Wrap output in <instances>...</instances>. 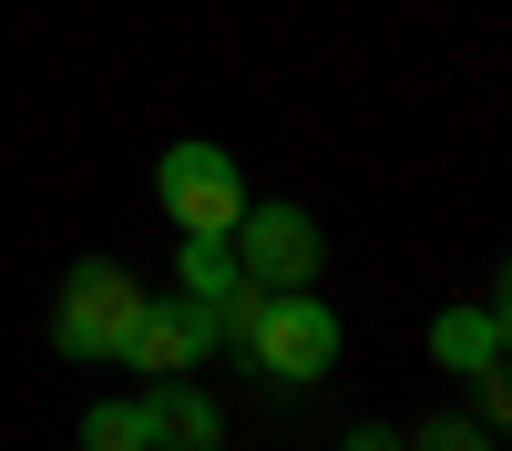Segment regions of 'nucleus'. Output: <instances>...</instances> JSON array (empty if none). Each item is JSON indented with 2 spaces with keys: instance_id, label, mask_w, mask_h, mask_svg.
Returning a JSON list of instances; mask_svg holds the SVG:
<instances>
[{
  "instance_id": "nucleus-5",
  "label": "nucleus",
  "mask_w": 512,
  "mask_h": 451,
  "mask_svg": "<svg viewBox=\"0 0 512 451\" xmlns=\"http://www.w3.org/2000/svg\"><path fill=\"white\" fill-rule=\"evenodd\" d=\"M216 359V308L205 298H144L134 339H123V369H144V380H195V369Z\"/></svg>"
},
{
  "instance_id": "nucleus-8",
  "label": "nucleus",
  "mask_w": 512,
  "mask_h": 451,
  "mask_svg": "<svg viewBox=\"0 0 512 451\" xmlns=\"http://www.w3.org/2000/svg\"><path fill=\"white\" fill-rule=\"evenodd\" d=\"M236 277H246V267H236V246H226V236H185V246H175V287H185V298L216 308Z\"/></svg>"
},
{
  "instance_id": "nucleus-11",
  "label": "nucleus",
  "mask_w": 512,
  "mask_h": 451,
  "mask_svg": "<svg viewBox=\"0 0 512 451\" xmlns=\"http://www.w3.org/2000/svg\"><path fill=\"white\" fill-rule=\"evenodd\" d=\"M338 451H410L390 421H349V431H338Z\"/></svg>"
},
{
  "instance_id": "nucleus-3",
  "label": "nucleus",
  "mask_w": 512,
  "mask_h": 451,
  "mask_svg": "<svg viewBox=\"0 0 512 451\" xmlns=\"http://www.w3.org/2000/svg\"><path fill=\"white\" fill-rule=\"evenodd\" d=\"M154 195H164V216H175V236H226V226L246 216V175H236V154L205 144V134H185V144L154 154Z\"/></svg>"
},
{
  "instance_id": "nucleus-7",
  "label": "nucleus",
  "mask_w": 512,
  "mask_h": 451,
  "mask_svg": "<svg viewBox=\"0 0 512 451\" xmlns=\"http://www.w3.org/2000/svg\"><path fill=\"white\" fill-rule=\"evenodd\" d=\"M144 421H154V451H216L226 441L216 390H195V380H154L144 390Z\"/></svg>"
},
{
  "instance_id": "nucleus-10",
  "label": "nucleus",
  "mask_w": 512,
  "mask_h": 451,
  "mask_svg": "<svg viewBox=\"0 0 512 451\" xmlns=\"http://www.w3.org/2000/svg\"><path fill=\"white\" fill-rule=\"evenodd\" d=\"M400 441H410V451H502V431H482V421H461V410H431V421H410Z\"/></svg>"
},
{
  "instance_id": "nucleus-9",
  "label": "nucleus",
  "mask_w": 512,
  "mask_h": 451,
  "mask_svg": "<svg viewBox=\"0 0 512 451\" xmlns=\"http://www.w3.org/2000/svg\"><path fill=\"white\" fill-rule=\"evenodd\" d=\"M82 451H154L144 400H93V410H82Z\"/></svg>"
},
{
  "instance_id": "nucleus-6",
  "label": "nucleus",
  "mask_w": 512,
  "mask_h": 451,
  "mask_svg": "<svg viewBox=\"0 0 512 451\" xmlns=\"http://www.w3.org/2000/svg\"><path fill=\"white\" fill-rule=\"evenodd\" d=\"M431 359H441V369H461V380L502 359V277L482 287V298H461V308H441V318H431Z\"/></svg>"
},
{
  "instance_id": "nucleus-1",
  "label": "nucleus",
  "mask_w": 512,
  "mask_h": 451,
  "mask_svg": "<svg viewBox=\"0 0 512 451\" xmlns=\"http://www.w3.org/2000/svg\"><path fill=\"white\" fill-rule=\"evenodd\" d=\"M338 349H349V328H338V308L318 298V287H267V308H256V328H246L236 359L267 390H318L338 369Z\"/></svg>"
},
{
  "instance_id": "nucleus-4",
  "label": "nucleus",
  "mask_w": 512,
  "mask_h": 451,
  "mask_svg": "<svg viewBox=\"0 0 512 451\" xmlns=\"http://www.w3.org/2000/svg\"><path fill=\"white\" fill-rule=\"evenodd\" d=\"M226 246H236V267L256 287H318V267H328V226L308 205H287V195H246V216L226 226Z\"/></svg>"
},
{
  "instance_id": "nucleus-2",
  "label": "nucleus",
  "mask_w": 512,
  "mask_h": 451,
  "mask_svg": "<svg viewBox=\"0 0 512 451\" xmlns=\"http://www.w3.org/2000/svg\"><path fill=\"white\" fill-rule=\"evenodd\" d=\"M134 318H144V277L113 267V257H82L62 277V298H52V349L82 359V369H103V359H123Z\"/></svg>"
}]
</instances>
